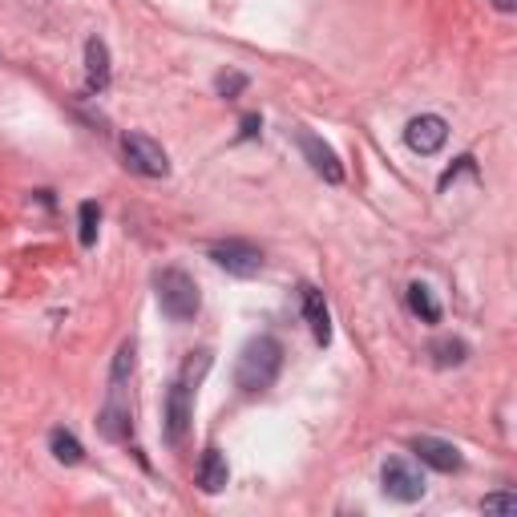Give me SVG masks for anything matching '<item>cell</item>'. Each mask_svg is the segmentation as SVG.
Here are the masks:
<instances>
[{
	"label": "cell",
	"instance_id": "obj_1",
	"mask_svg": "<svg viewBox=\"0 0 517 517\" xmlns=\"http://www.w3.org/2000/svg\"><path fill=\"white\" fill-rule=\"evenodd\" d=\"M134 356H138V348H134V340H126V344L118 348V356H114V368H110L106 404H101V412H97V429H101V437H106V441H118V445H126L130 433H134V408H130V400H126L130 376H134Z\"/></svg>",
	"mask_w": 517,
	"mask_h": 517
},
{
	"label": "cell",
	"instance_id": "obj_2",
	"mask_svg": "<svg viewBox=\"0 0 517 517\" xmlns=\"http://www.w3.org/2000/svg\"><path fill=\"white\" fill-rule=\"evenodd\" d=\"M279 368H283V344L275 336H255L243 344L235 360V388L247 396H259L279 380Z\"/></svg>",
	"mask_w": 517,
	"mask_h": 517
},
{
	"label": "cell",
	"instance_id": "obj_3",
	"mask_svg": "<svg viewBox=\"0 0 517 517\" xmlns=\"http://www.w3.org/2000/svg\"><path fill=\"white\" fill-rule=\"evenodd\" d=\"M154 287H158V307H162V316H166V320H174V324H190V320L198 316V307H202V291H198V283H194L182 267H166V271H158Z\"/></svg>",
	"mask_w": 517,
	"mask_h": 517
},
{
	"label": "cell",
	"instance_id": "obj_4",
	"mask_svg": "<svg viewBox=\"0 0 517 517\" xmlns=\"http://www.w3.org/2000/svg\"><path fill=\"white\" fill-rule=\"evenodd\" d=\"M122 154H126V166L142 178H166L170 174V158L166 150L150 138V134H126L122 138Z\"/></svg>",
	"mask_w": 517,
	"mask_h": 517
},
{
	"label": "cell",
	"instance_id": "obj_5",
	"mask_svg": "<svg viewBox=\"0 0 517 517\" xmlns=\"http://www.w3.org/2000/svg\"><path fill=\"white\" fill-rule=\"evenodd\" d=\"M380 481H384V493H388L392 501L412 505V501H421V497H425V477H421V469H417V465H408L404 457L384 461Z\"/></svg>",
	"mask_w": 517,
	"mask_h": 517
},
{
	"label": "cell",
	"instance_id": "obj_6",
	"mask_svg": "<svg viewBox=\"0 0 517 517\" xmlns=\"http://www.w3.org/2000/svg\"><path fill=\"white\" fill-rule=\"evenodd\" d=\"M211 259L227 271V275H239V279H255L263 271V251L255 243H243V239H227V243H215L211 247Z\"/></svg>",
	"mask_w": 517,
	"mask_h": 517
},
{
	"label": "cell",
	"instance_id": "obj_7",
	"mask_svg": "<svg viewBox=\"0 0 517 517\" xmlns=\"http://www.w3.org/2000/svg\"><path fill=\"white\" fill-rule=\"evenodd\" d=\"M190 372L182 368V376L170 384L166 392V441L170 445H182L186 433H190Z\"/></svg>",
	"mask_w": 517,
	"mask_h": 517
},
{
	"label": "cell",
	"instance_id": "obj_8",
	"mask_svg": "<svg viewBox=\"0 0 517 517\" xmlns=\"http://www.w3.org/2000/svg\"><path fill=\"white\" fill-rule=\"evenodd\" d=\"M404 142H408L412 154H437V150L449 142V122L437 118V114H421V118L408 122Z\"/></svg>",
	"mask_w": 517,
	"mask_h": 517
},
{
	"label": "cell",
	"instance_id": "obj_9",
	"mask_svg": "<svg viewBox=\"0 0 517 517\" xmlns=\"http://www.w3.org/2000/svg\"><path fill=\"white\" fill-rule=\"evenodd\" d=\"M299 154L307 158V166H312L324 182H344V166H340V158H336V150L324 142V138H316L312 130H299Z\"/></svg>",
	"mask_w": 517,
	"mask_h": 517
},
{
	"label": "cell",
	"instance_id": "obj_10",
	"mask_svg": "<svg viewBox=\"0 0 517 517\" xmlns=\"http://www.w3.org/2000/svg\"><path fill=\"white\" fill-rule=\"evenodd\" d=\"M299 303H303V316H307V328H312L316 344L328 348V344H332V312H328L324 291L312 287V283H303V287H299Z\"/></svg>",
	"mask_w": 517,
	"mask_h": 517
},
{
	"label": "cell",
	"instance_id": "obj_11",
	"mask_svg": "<svg viewBox=\"0 0 517 517\" xmlns=\"http://www.w3.org/2000/svg\"><path fill=\"white\" fill-rule=\"evenodd\" d=\"M412 453L421 457V465H429L437 473H457L465 465L461 461V449L449 445V441H441V437H417V441H412Z\"/></svg>",
	"mask_w": 517,
	"mask_h": 517
},
{
	"label": "cell",
	"instance_id": "obj_12",
	"mask_svg": "<svg viewBox=\"0 0 517 517\" xmlns=\"http://www.w3.org/2000/svg\"><path fill=\"white\" fill-rule=\"evenodd\" d=\"M110 45L101 37H89L85 41V85L89 93H106L110 89Z\"/></svg>",
	"mask_w": 517,
	"mask_h": 517
},
{
	"label": "cell",
	"instance_id": "obj_13",
	"mask_svg": "<svg viewBox=\"0 0 517 517\" xmlns=\"http://www.w3.org/2000/svg\"><path fill=\"white\" fill-rule=\"evenodd\" d=\"M227 481H231V469H227L223 449H206V453H202V461H198V489L215 497V493H223V489H227Z\"/></svg>",
	"mask_w": 517,
	"mask_h": 517
},
{
	"label": "cell",
	"instance_id": "obj_14",
	"mask_svg": "<svg viewBox=\"0 0 517 517\" xmlns=\"http://www.w3.org/2000/svg\"><path fill=\"white\" fill-rule=\"evenodd\" d=\"M408 307L417 312L425 324H441V303L429 283H408Z\"/></svg>",
	"mask_w": 517,
	"mask_h": 517
},
{
	"label": "cell",
	"instance_id": "obj_15",
	"mask_svg": "<svg viewBox=\"0 0 517 517\" xmlns=\"http://www.w3.org/2000/svg\"><path fill=\"white\" fill-rule=\"evenodd\" d=\"M429 356H433L437 368H461L469 360V344L457 340V336H445V340H433L429 344Z\"/></svg>",
	"mask_w": 517,
	"mask_h": 517
},
{
	"label": "cell",
	"instance_id": "obj_16",
	"mask_svg": "<svg viewBox=\"0 0 517 517\" xmlns=\"http://www.w3.org/2000/svg\"><path fill=\"white\" fill-rule=\"evenodd\" d=\"M49 449H53V457H57L61 465H81V461H85V449H81V441H77L69 429H53V433H49Z\"/></svg>",
	"mask_w": 517,
	"mask_h": 517
},
{
	"label": "cell",
	"instance_id": "obj_17",
	"mask_svg": "<svg viewBox=\"0 0 517 517\" xmlns=\"http://www.w3.org/2000/svg\"><path fill=\"white\" fill-rule=\"evenodd\" d=\"M97 223H101V206L93 198H85L77 206V239H81V247H93L97 243Z\"/></svg>",
	"mask_w": 517,
	"mask_h": 517
},
{
	"label": "cell",
	"instance_id": "obj_18",
	"mask_svg": "<svg viewBox=\"0 0 517 517\" xmlns=\"http://www.w3.org/2000/svg\"><path fill=\"white\" fill-rule=\"evenodd\" d=\"M215 89H219V97H239V93L247 89V73L227 69V73H219V77H215Z\"/></svg>",
	"mask_w": 517,
	"mask_h": 517
},
{
	"label": "cell",
	"instance_id": "obj_19",
	"mask_svg": "<svg viewBox=\"0 0 517 517\" xmlns=\"http://www.w3.org/2000/svg\"><path fill=\"white\" fill-rule=\"evenodd\" d=\"M481 509H485V513H517V497H513V493H489V497L481 501Z\"/></svg>",
	"mask_w": 517,
	"mask_h": 517
},
{
	"label": "cell",
	"instance_id": "obj_20",
	"mask_svg": "<svg viewBox=\"0 0 517 517\" xmlns=\"http://www.w3.org/2000/svg\"><path fill=\"white\" fill-rule=\"evenodd\" d=\"M259 130H263V118H259V114H247V118L239 122V142H251V138H259Z\"/></svg>",
	"mask_w": 517,
	"mask_h": 517
},
{
	"label": "cell",
	"instance_id": "obj_21",
	"mask_svg": "<svg viewBox=\"0 0 517 517\" xmlns=\"http://www.w3.org/2000/svg\"><path fill=\"white\" fill-rule=\"evenodd\" d=\"M493 5H497L501 13H513V9H517V0H493Z\"/></svg>",
	"mask_w": 517,
	"mask_h": 517
}]
</instances>
